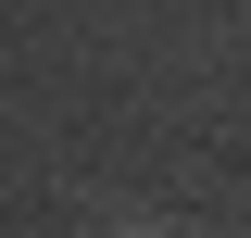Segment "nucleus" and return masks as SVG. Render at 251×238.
Wrapping results in <instances>:
<instances>
[{"instance_id": "1", "label": "nucleus", "mask_w": 251, "mask_h": 238, "mask_svg": "<svg viewBox=\"0 0 251 238\" xmlns=\"http://www.w3.org/2000/svg\"><path fill=\"white\" fill-rule=\"evenodd\" d=\"M113 238H163V226H113Z\"/></svg>"}]
</instances>
